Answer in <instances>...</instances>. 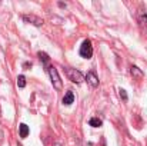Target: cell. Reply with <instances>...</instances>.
Masks as SVG:
<instances>
[{
	"label": "cell",
	"mask_w": 147,
	"mask_h": 146,
	"mask_svg": "<svg viewBox=\"0 0 147 146\" xmlns=\"http://www.w3.org/2000/svg\"><path fill=\"white\" fill-rule=\"evenodd\" d=\"M80 56L84 59H90L93 56V46L90 40H84L80 46Z\"/></svg>",
	"instance_id": "3957f363"
},
{
	"label": "cell",
	"mask_w": 147,
	"mask_h": 146,
	"mask_svg": "<svg viewBox=\"0 0 147 146\" xmlns=\"http://www.w3.org/2000/svg\"><path fill=\"white\" fill-rule=\"evenodd\" d=\"M89 125L93 126V128H100V126L103 125V122H101L98 117H92V119L89 120Z\"/></svg>",
	"instance_id": "30bf717a"
},
{
	"label": "cell",
	"mask_w": 147,
	"mask_h": 146,
	"mask_svg": "<svg viewBox=\"0 0 147 146\" xmlns=\"http://www.w3.org/2000/svg\"><path fill=\"white\" fill-rule=\"evenodd\" d=\"M22 19H23L26 23L33 24V26H37V27L43 26V23H45V20H43L42 17L36 16V14H23V16H22Z\"/></svg>",
	"instance_id": "277c9868"
},
{
	"label": "cell",
	"mask_w": 147,
	"mask_h": 146,
	"mask_svg": "<svg viewBox=\"0 0 147 146\" xmlns=\"http://www.w3.org/2000/svg\"><path fill=\"white\" fill-rule=\"evenodd\" d=\"M17 86H19L20 89H23V88L26 86V77H24L23 75H20V76L17 77Z\"/></svg>",
	"instance_id": "8fae6325"
},
{
	"label": "cell",
	"mask_w": 147,
	"mask_h": 146,
	"mask_svg": "<svg viewBox=\"0 0 147 146\" xmlns=\"http://www.w3.org/2000/svg\"><path fill=\"white\" fill-rule=\"evenodd\" d=\"M37 56H39V59L43 62V63H49V56H47V53H45V52H39L37 53Z\"/></svg>",
	"instance_id": "7c38bea8"
},
{
	"label": "cell",
	"mask_w": 147,
	"mask_h": 146,
	"mask_svg": "<svg viewBox=\"0 0 147 146\" xmlns=\"http://www.w3.org/2000/svg\"><path fill=\"white\" fill-rule=\"evenodd\" d=\"M130 73H131V76L136 77V79H142V77L144 76V73H143L137 66H131V67H130Z\"/></svg>",
	"instance_id": "52a82bcc"
},
{
	"label": "cell",
	"mask_w": 147,
	"mask_h": 146,
	"mask_svg": "<svg viewBox=\"0 0 147 146\" xmlns=\"http://www.w3.org/2000/svg\"><path fill=\"white\" fill-rule=\"evenodd\" d=\"M119 95H120V97H121L124 102L127 100V93H126V90H124V89H119Z\"/></svg>",
	"instance_id": "4fadbf2b"
},
{
	"label": "cell",
	"mask_w": 147,
	"mask_h": 146,
	"mask_svg": "<svg viewBox=\"0 0 147 146\" xmlns=\"http://www.w3.org/2000/svg\"><path fill=\"white\" fill-rule=\"evenodd\" d=\"M63 105H71L73 102H74V95H73V92H67L66 95H64V97H63Z\"/></svg>",
	"instance_id": "ba28073f"
},
{
	"label": "cell",
	"mask_w": 147,
	"mask_h": 146,
	"mask_svg": "<svg viewBox=\"0 0 147 146\" xmlns=\"http://www.w3.org/2000/svg\"><path fill=\"white\" fill-rule=\"evenodd\" d=\"M19 132H20V138H27V135H29V126L24 125V123H22L19 126Z\"/></svg>",
	"instance_id": "9c48e42d"
},
{
	"label": "cell",
	"mask_w": 147,
	"mask_h": 146,
	"mask_svg": "<svg viewBox=\"0 0 147 146\" xmlns=\"http://www.w3.org/2000/svg\"><path fill=\"white\" fill-rule=\"evenodd\" d=\"M86 80H87V83H89L92 88H97L98 86V77H97V75H96L94 70H90V72L87 73Z\"/></svg>",
	"instance_id": "5b68a950"
},
{
	"label": "cell",
	"mask_w": 147,
	"mask_h": 146,
	"mask_svg": "<svg viewBox=\"0 0 147 146\" xmlns=\"http://www.w3.org/2000/svg\"><path fill=\"white\" fill-rule=\"evenodd\" d=\"M137 22L140 23V26H142L143 29H147V13L139 12V13H137Z\"/></svg>",
	"instance_id": "8992f818"
},
{
	"label": "cell",
	"mask_w": 147,
	"mask_h": 146,
	"mask_svg": "<svg viewBox=\"0 0 147 146\" xmlns=\"http://www.w3.org/2000/svg\"><path fill=\"white\" fill-rule=\"evenodd\" d=\"M47 73H49L50 79H51L53 88L57 89V90H60V89L63 88V82H61V79H60V76H59L57 69H56L54 66H49V67H47Z\"/></svg>",
	"instance_id": "6da1fadb"
},
{
	"label": "cell",
	"mask_w": 147,
	"mask_h": 146,
	"mask_svg": "<svg viewBox=\"0 0 147 146\" xmlns=\"http://www.w3.org/2000/svg\"><path fill=\"white\" fill-rule=\"evenodd\" d=\"M23 66H24V67H32V63H29V62H26V63H24Z\"/></svg>",
	"instance_id": "5bb4252c"
},
{
	"label": "cell",
	"mask_w": 147,
	"mask_h": 146,
	"mask_svg": "<svg viewBox=\"0 0 147 146\" xmlns=\"http://www.w3.org/2000/svg\"><path fill=\"white\" fill-rule=\"evenodd\" d=\"M64 72H66V76L69 77V80H71L73 83H82L84 80V77H83V75H82L80 70L67 67V69H64Z\"/></svg>",
	"instance_id": "7a4b0ae2"
}]
</instances>
